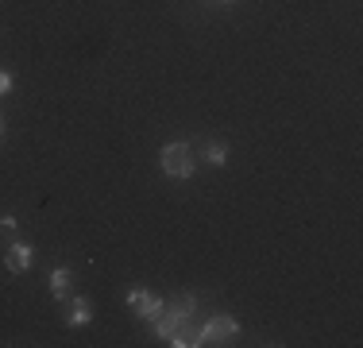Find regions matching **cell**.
Instances as JSON below:
<instances>
[{
	"label": "cell",
	"instance_id": "cell-6",
	"mask_svg": "<svg viewBox=\"0 0 363 348\" xmlns=\"http://www.w3.org/2000/svg\"><path fill=\"white\" fill-rule=\"evenodd\" d=\"M70 271H66V267H55V271H50V294H55V298H62L66 290H70Z\"/></svg>",
	"mask_w": 363,
	"mask_h": 348
},
{
	"label": "cell",
	"instance_id": "cell-3",
	"mask_svg": "<svg viewBox=\"0 0 363 348\" xmlns=\"http://www.w3.org/2000/svg\"><path fill=\"white\" fill-rule=\"evenodd\" d=\"M31 263H35V251H31V244H23V240H16L12 248L4 251V267L12 275H23Z\"/></svg>",
	"mask_w": 363,
	"mask_h": 348
},
{
	"label": "cell",
	"instance_id": "cell-11",
	"mask_svg": "<svg viewBox=\"0 0 363 348\" xmlns=\"http://www.w3.org/2000/svg\"><path fill=\"white\" fill-rule=\"evenodd\" d=\"M224 4H232V0H224Z\"/></svg>",
	"mask_w": 363,
	"mask_h": 348
},
{
	"label": "cell",
	"instance_id": "cell-8",
	"mask_svg": "<svg viewBox=\"0 0 363 348\" xmlns=\"http://www.w3.org/2000/svg\"><path fill=\"white\" fill-rule=\"evenodd\" d=\"M194 306H197V302H194V294H182V298H174V302H170V310L186 313V317H189V313H194Z\"/></svg>",
	"mask_w": 363,
	"mask_h": 348
},
{
	"label": "cell",
	"instance_id": "cell-9",
	"mask_svg": "<svg viewBox=\"0 0 363 348\" xmlns=\"http://www.w3.org/2000/svg\"><path fill=\"white\" fill-rule=\"evenodd\" d=\"M8 89H12V74H4V70H0V97H4Z\"/></svg>",
	"mask_w": 363,
	"mask_h": 348
},
{
	"label": "cell",
	"instance_id": "cell-7",
	"mask_svg": "<svg viewBox=\"0 0 363 348\" xmlns=\"http://www.w3.org/2000/svg\"><path fill=\"white\" fill-rule=\"evenodd\" d=\"M224 159H228V147H224V143H205V163L224 167Z\"/></svg>",
	"mask_w": 363,
	"mask_h": 348
},
{
	"label": "cell",
	"instance_id": "cell-1",
	"mask_svg": "<svg viewBox=\"0 0 363 348\" xmlns=\"http://www.w3.org/2000/svg\"><path fill=\"white\" fill-rule=\"evenodd\" d=\"M197 167V159H194V147H186V143H170V147H162V170L170 174V178H189Z\"/></svg>",
	"mask_w": 363,
	"mask_h": 348
},
{
	"label": "cell",
	"instance_id": "cell-2",
	"mask_svg": "<svg viewBox=\"0 0 363 348\" xmlns=\"http://www.w3.org/2000/svg\"><path fill=\"white\" fill-rule=\"evenodd\" d=\"M236 333H240L236 317H213L209 325H205L201 333H197V341H201V344H228Z\"/></svg>",
	"mask_w": 363,
	"mask_h": 348
},
{
	"label": "cell",
	"instance_id": "cell-10",
	"mask_svg": "<svg viewBox=\"0 0 363 348\" xmlns=\"http://www.w3.org/2000/svg\"><path fill=\"white\" fill-rule=\"evenodd\" d=\"M0 136H4V120H0Z\"/></svg>",
	"mask_w": 363,
	"mask_h": 348
},
{
	"label": "cell",
	"instance_id": "cell-5",
	"mask_svg": "<svg viewBox=\"0 0 363 348\" xmlns=\"http://www.w3.org/2000/svg\"><path fill=\"white\" fill-rule=\"evenodd\" d=\"M66 321H70V325H85V321H93L89 298H74V306H70V313H66Z\"/></svg>",
	"mask_w": 363,
	"mask_h": 348
},
{
	"label": "cell",
	"instance_id": "cell-4",
	"mask_svg": "<svg viewBox=\"0 0 363 348\" xmlns=\"http://www.w3.org/2000/svg\"><path fill=\"white\" fill-rule=\"evenodd\" d=\"M128 306H132L135 313H140V317H147V321H151L155 313L162 310V298H155L151 290H143V286H135V290L128 294Z\"/></svg>",
	"mask_w": 363,
	"mask_h": 348
}]
</instances>
